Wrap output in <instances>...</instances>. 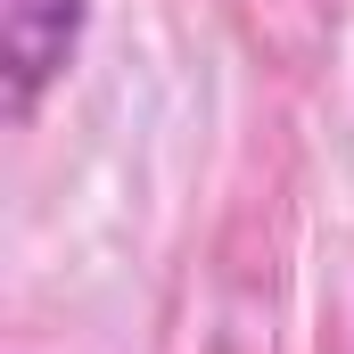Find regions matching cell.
I'll return each instance as SVG.
<instances>
[{
    "label": "cell",
    "instance_id": "1",
    "mask_svg": "<svg viewBox=\"0 0 354 354\" xmlns=\"http://www.w3.org/2000/svg\"><path fill=\"white\" fill-rule=\"evenodd\" d=\"M83 25H91V0H8L0 8V75H8V115L17 124L75 66Z\"/></svg>",
    "mask_w": 354,
    "mask_h": 354
}]
</instances>
